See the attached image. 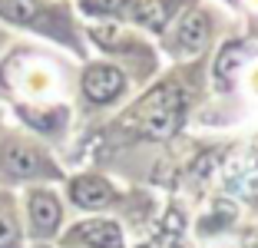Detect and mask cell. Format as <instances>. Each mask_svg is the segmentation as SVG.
I'll use <instances>...</instances> for the list:
<instances>
[{"mask_svg":"<svg viewBox=\"0 0 258 248\" xmlns=\"http://www.w3.org/2000/svg\"><path fill=\"white\" fill-rule=\"evenodd\" d=\"M182 113H185V99L179 93V86H156L149 96L139 99V106L133 109L139 122V133L149 139H172L182 126Z\"/></svg>","mask_w":258,"mask_h":248,"instance_id":"1","label":"cell"},{"mask_svg":"<svg viewBox=\"0 0 258 248\" xmlns=\"http://www.w3.org/2000/svg\"><path fill=\"white\" fill-rule=\"evenodd\" d=\"M0 175L23 182V179H40V175H56V169L50 165V159L37 146L10 136V139L0 143Z\"/></svg>","mask_w":258,"mask_h":248,"instance_id":"2","label":"cell"},{"mask_svg":"<svg viewBox=\"0 0 258 248\" xmlns=\"http://www.w3.org/2000/svg\"><path fill=\"white\" fill-rule=\"evenodd\" d=\"M27 215H30V228L37 238H50L56 235L60 228V202H56L53 192H46V189H37L30 192V202H27Z\"/></svg>","mask_w":258,"mask_h":248,"instance_id":"3","label":"cell"},{"mask_svg":"<svg viewBox=\"0 0 258 248\" xmlns=\"http://www.w3.org/2000/svg\"><path fill=\"white\" fill-rule=\"evenodd\" d=\"M67 241L80 248H122V232L106 218H93V222H80L67 235Z\"/></svg>","mask_w":258,"mask_h":248,"instance_id":"4","label":"cell"},{"mask_svg":"<svg viewBox=\"0 0 258 248\" xmlns=\"http://www.w3.org/2000/svg\"><path fill=\"white\" fill-rule=\"evenodd\" d=\"M126 90V80H122L119 70L113 67H90L83 73V93L90 103H109V99H116L119 93Z\"/></svg>","mask_w":258,"mask_h":248,"instance_id":"5","label":"cell"},{"mask_svg":"<svg viewBox=\"0 0 258 248\" xmlns=\"http://www.w3.org/2000/svg\"><path fill=\"white\" fill-rule=\"evenodd\" d=\"M70 196L80 209H106L109 202L116 199L113 185L99 175H80V179L70 182Z\"/></svg>","mask_w":258,"mask_h":248,"instance_id":"6","label":"cell"},{"mask_svg":"<svg viewBox=\"0 0 258 248\" xmlns=\"http://www.w3.org/2000/svg\"><path fill=\"white\" fill-rule=\"evenodd\" d=\"M175 37H179V46H182V50H189V53L202 50L205 40H209V17L199 14V10L185 14L182 23H179V33H175Z\"/></svg>","mask_w":258,"mask_h":248,"instance_id":"7","label":"cell"},{"mask_svg":"<svg viewBox=\"0 0 258 248\" xmlns=\"http://www.w3.org/2000/svg\"><path fill=\"white\" fill-rule=\"evenodd\" d=\"M0 17L20 27H37L43 20V7L37 0H0Z\"/></svg>","mask_w":258,"mask_h":248,"instance_id":"8","label":"cell"},{"mask_svg":"<svg viewBox=\"0 0 258 248\" xmlns=\"http://www.w3.org/2000/svg\"><path fill=\"white\" fill-rule=\"evenodd\" d=\"M129 14H133V20L146 23L149 30H162L169 20V10L162 0H139V4H129Z\"/></svg>","mask_w":258,"mask_h":248,"instance_id":"9","label":"cell"},{"mask_svg":"<svg viewBox=\"0 0 258 248\" xmlns=\"http://www.w3.org/2000/svg\"><path fill=\"white\" fill-rule=\"evenodd\" d=\"M238 60H242V46H238V43L225 46V50L219 53V63H215V76H219L222 86H228V83H232V76H235V70H238Z\"/></svg>","mask_w":258,"mask_h":248,"instance_id":"10","label":"cell"},{"mask_svg":"<svg viewBox=\"0 0 258 248\" xmlns=\"http://www.w3.org/2000/svg\"><path fill=\"white\" fill-rule=\"evenodd\" d=\"M0 248H20V225L4 202H0Z\"/></svg>","mask_w":258,"mask_h":248,"instance_id":"11","label":"cell"},{"mask_svg":"<svg viewBox=\"0 0 258 248\" xmlns=\"http://www.w3.org/2000/svg\"><path fill=\"white\" fill-rule=\"evenodd\" d=\"M232 185L245 196H258V165H238L232 172Z\"/></svg>","mask_w":258,"mask_h":248,"instance_id":"12","label":"cell"},{"mask_svg":"<svg viewBox=\"0 0 258 248\" xmlns=\"http://www.w3.org/2000/svg\"><path fill=\"white\" fill-rule=\"evenodd\" d=\"M86 14H122L133 0H80Z\"/></svg>","mask_w":258,"mask_h":248,"instance_id":"13","label":"cell"},{"mask_svg":"<svg viewBox=\"0 0 258 248\" xmlns=\"http://www.w3.org/2000/svg\"><path fill=\"white\" fill-rule=\"evenodd\" d=\"M119 30H113V27H96V30H93V40H96L99 46H116L119 43Z\"/></svg>","mask_w":258,"mask_h":248,"instance_id":"14","label":"cell"},{"mask_svg":"<svg viewBox=\"0 0 258 248\" xmlns=\"http://www.w3.org/2000/svg\"><path fill=\"white\" fill-rule=\"evenodd\" d=\"M248 248H258V241H248Z\"/></svg>","mask_w":258,"mask_h":248,"instance_id":"15","label":"cell"}]
</instances>
